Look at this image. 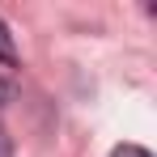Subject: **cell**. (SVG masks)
<instances>
[{"label": "cell", "mask_w": 157, "mask_h": 157, "mask_svg": "<svg viewBox=\"0 0 157 157\" xmlns=\"http://www.w3.org/2000/svg\"><path fill=\"white\" fill-rule=\"evenodd\" d=\"M17 59V51H13V34H9V26L0 21V64H13Z\"/></svg>", "instance_id": "obj_1"}, {"label": "cell", "mask_w": 157, "mask_h": 157, "mask_svg": "<svg viewBox=\"0 0 157 157\" xmlns=\"http://www.w3.org/2000/svg\"><path fill=\"white\" fill-rule=\"evenodd\" d=\"M110 157H153V153H149V149H140V144H119Z\"/></svg>", "instance_id": "obj_2"}]
</instances>
